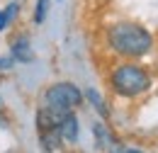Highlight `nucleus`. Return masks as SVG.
Instances as JSON below:
<instances>
[{
    "label": "nucleus",
    "mask_w": 158,
    "mask_h": 153,
    "mask_svg": "<svg viewBox=\"0 0 158 153\" xmlns=\"http://www.w3.org/2000/svg\"><path fill=\"white\" fill-rule=\"evenodd\" d=\"M107 46L122 58H141L151 54L153 34L136 22H117L107 29Z\"/></svg>",
    "instance_id": "obj_1"
},
{
    "label": "nucleus",
    "mask_w": 158,
    "mask_h": 153,
    "mask_svg": "<svg viewBox=\"0 0 158 153\" xmlns=\"http://www.w3.org/2000/svg\"><path fill=\"white\" fill-rule=\"evenodd\" d=\"M110 85L114 90V95L127 97V100H134V97L143 95L151 90V76L146 68H141L131 61H124L117 63L110 73Z\"/></svg>",
    "instance_id": "obj_2"
},
{
    "label": "nucleus",
    "mask_w": 158,
    "mask_h": 153,
    "mask_svg": "<svg viewBox=\"0 0 158 153\" xmlns=\"http://www.w3.org/2000/svg\"><path fill=\"white\" fill-rule=\"evenodd\" d=\"M80 105H83V93L73 83H54L44 93V107H49L54 112H61V114L73 112Z\"/></svg>",
    "instance_id": "obj_3"
},
{
    "label": "nucleus",
    "mask_w": 158,
    "mask_h": 153,
    "mask_svg": "<svg viewBox=\"0 0 158 153\" xmlns=\"http://www.w3.org/2000/svg\"><path fill=\"white\" fill-rule=\"evenodd\" d=\"M10 56L15 58V61H20V63H29L32 58H34V51H32V46H29V39L24 37H17L12 44H10Z\"/></svg>",
    "instance_id": "obj_4"
},
{
    "label": "nucleus",
    "mask_w": 158,
    "mask_h": 153,
    "mask_svg": "<svg viewBox=\"0 0 158 153\" xmlns=\"http://www.w3.org/2000/svg\"><path fill=\"white\" fill-rule=\"evenodd\" d=\"M59 134H61V141H68V143L78 141V117L73 112H68L63 117V122L59 124Z\"/></svg>",
    "instance_id": "obj_5"
},
{
    "label": "nucleus",
    "mask_w": 158,
    "mask_h": 153,
    "mask_svg": "<svg viewBox=\"0 0 158 153\" xmlns=\"http://www.w3.org/2000/svg\"><path fill=\"white\" fill-rule=\"evenodd\" d=\"M85 97L90 100V105L95 107V112H98L102 119H110V107H107V102L102 100V95H100L95 88H88V90H85Z\"/></svg>",
    "instance_id": "obj_6"
},
{
    "label": "nucleus",
    "mask_w": 158,
    "mask_h": 153,
    "mask_svg": "<svg viewBox=\"0 0 158 153\" xmlns=\"http://www.w3.org/2000/svg\"><path fill=\"white\" fill-rule=\"evenodd\" d=\"M93 131H95V139H98V146H100V148H107V151H110L112 146H117L114 136L110 134V129H107L105 124H95Z\"/></svg>",
    "instance_id": "obj_7"
},
{
    "label": "nucleus",
    "mask_w": 158,
    "mask_h": 153,
    "mask_svg": "<svg viewBox=\"0 0 158 153\" xmlns=\"http://www.w3.org/2000/svg\"><path fill=\"white\" fill-rule=\"evenodd\" d=\"M39 141H41V148L46 153L56 151L61 143V134L56 131V129H51V131H39Z\"/></svg>",
    "instance_id": "obj_8"
},
{
    "label": "nucleus",
    "mask_w": 158,
    "mask_h": 153,
    "mask_svg": "<svg viewBox=\"0 0 158 153\" xmlns=\"http://www.w3.org/2000/svg\"><path fill=\"white\" fill-rule=\"evenodd\" d=\"M46 12H49V0H37V10H34V22L41 24L46 19Z\"/></svg>",
    "instance_id": "obj_9"
},
{
    "label": "nucleus",
    "mask_w": 158,
    "mask_h": 153,
    "mask_svg": "<svg viewBox=\"0 0 158 153\" xmlns=\"http://www.w3.org/2000/svg\"><path fill=\"white\" fill-rule=\"evenodd\" d=\"M2 12H5V17H7V22H12V19L17 17V12H20V5H17V2H10V5H7V7L2 10Z\"/></svg>",
    "instance_id": "obj_10"
},
{
    "label": "nucleus",
    "mask_w": 158,
    "mask_h": 153,
    "mask_svg": "<svg viewBox=\"0 0 158 153\" xmlns=\"http://www.w3.org/2000/svg\"><path fill=\"white\" fill-rule=\"evenodd\" d=\"M12 63H15V58L12 56H0V71H10V68H12Z\"/></svg>",
    "instance_id": "obj_11"
},
{
    "label": "nucleus",
    "mask_w": 158,
    "mask_h": 153,
    "mask_svg": "<svg viewBox=\"0 0 158 153\" xmlns=\"http://www.w3.org/2000/svg\"><path fill=\"white\" fill-rule=\"evenodd\" d=\"M110 153H141V151H136V148H122V146H112V148H110Z\"/></svg>",
    "instance_id": "obj_12"
},
{
    "label": "nucleus",
    "mask_w": 158,
    "mask_h": 153,
    "mask_svg": "<svg viewBox=\"0 0 158 153\" xmlns=\"http://www.w3.org/2000/svg\"><path fill=\"white\" fill-rule=\"evenodd\" d=\"M7 27H10V22H7V17H5V12L0 10V32H5Z\"/></svg>",
    "instance_id": "obj_13"
},
{
    "label": "nucleus",
    "mask_w": 158,
    "mask_h": 153,
    "mask_svg": "<svg viewBox=\"0 0 158 153\" xmlns=\"http://www.w3.org/2000/svg\"><path fill=\"white\" fill-rule=\"evenodd\" d=\"M0 126H7V117L2 114V112H0Z\"/></svg>",
    "instance_id": "obj_14"
}]
</instances>
